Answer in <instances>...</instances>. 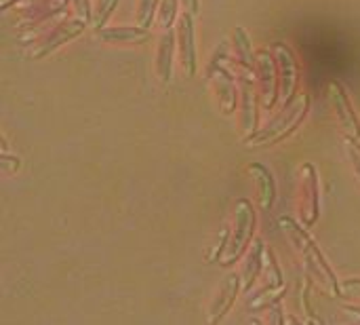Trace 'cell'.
<instances>
[{
  "label": "cell",
  "instance_id": "cell-1",
  "mask_svg": "<svg viewBox=\"0 0 360 325\" xmlns=\"http://www.w3.org/2000/svg\"><path fill=\"white\" fill-rule=\"evenodd\" d=\"M278 224H281V228H283L289 245L293 247V254L302 262L304 273H306V279L319 283L321 290L327 296H331V298L342 296V283L333 275L331 266L327 264L323 252L316 247V243L312 241V237L302 228V224H297L293 218H281Z\"/></svg>",
  "mask_w": 360,
  "mask_h": 325
},
{
  "label": "cell",
  "instance_id": "cell-2",
  "mask_svg": "<svg viewBox=\"0 0 360 325\" xmlns=\"http://www.w3.org/2000/svg\"><path fill=\"white\" fill-rule=\"evenodd\" d=\"M310 110V95L304 91V93H297L289 104H285L278 114L264 127V129H257L253 135H247L243 140L245 146H272V144H278L281 140H285L287 135H291L300 123L306 118Z\"/></svg>",
  "mask_w": 360,
  "mask_h": 325
},
{
  "label": "cell",
  "instance_id": "cell-3",
  "mask_svg": "<svg viewBox=\"0 0 360 325\" xmlns=\"http://www.w3.org/2000/svg\"><path fill=\"white\" fill-rule=\"evenodd\" d=\"M228 245L224 250V256L219 260V264H232L234 260H238L251 245L253 233H255V211L253 205L247 199H240L236 203V211H234V222L228 226Z\"/></svg>",
  "mask_w": 360,
  "mask_h": 325
},
{
  "label": "cell",
  "instance_id": "cell-4",
  "mask_svg": "<svg viewBox=\"0 0 360 325\" xmlns=\"http://www.w3.org/2000/svg\"><path fill=\"white\" fill-rule=\"evenodd\" d=\"M177 49H179V63L186 76H196L198 72L196 27H194V15L188 11H184L177 19Z\"/></svg>",
  "mask_w": 360,
  "mask_h": 325
},
{
  "label": "cell",
  "instance_id": "cell-5",
  "mask_svg": "<svg viewBox=\"0 0 360 325\" xmlns=\"http://www.w3.org/2000/svg\"><path fill=\"white\" fill-rule=\"evenodd\" d=\"M257 76L262 85V95H259L262 106L264 110H274L281 97V76H278L276 57L268 49H262L257 53Z\"/></svg>",
  "mask_w": 360,
  "mask_h": 325
},
{
  "label": "cell",
  "instance_id": "cell-6",
  "mask_svg": "<svg viewBox=\"0 0 360 325\" xmlns=\"http://www.w3.org/2000/svg\"><path fill=\"white\" fill-rule=\"evenodd\" d=\"M238 292H243V279L240 273H228L217 288L209 311H207V325H219V321L228 315V311L234 307Z\"/></svg>",
  "mask_w": 360,
  "mask_h": 325
},
{
  "label": "cell",
  "instance_id": "cell-7",
  "mask_svg": "<svg viewBox=\"0 0 360 325\" xmlns=\"http://www.w3.org/2000/svg\"><path fill=\"white\" fill-rule=\"evenodd\" d=\"M86 25H89V23H86V21H82L80 17L61 21L53 32H49L44 38H40V40L34 44L32 59H42V57L51 55V53H53V51H57L61 44H65L68 40L78 38V36L84 32V27H86Z\"/></svg>",
  "mask_w": 360,
  "mask_h": 325
},
{
  "label": "cell",
  "instance_id": "cell-8",
  "mask_svg": "<svg viewBox=\"0 0 360 325\" xmlns=\"http://www.w3.org/2000/svg\"><path fill=\"white\" fill-rule=\"evenodd\" d=\"M321 214V192H319V173L312 163L302 167V197H300V216L306 226H312Z\"/></svg>",
  "mask_w": 360,
  "mask_h": 325
},
{
  "label": "cell",
  "instance_id": "cell-9",
  "mask_svg": "<svg viewBox=\"0 0 360 325\" xmlns=\"http://www.w3.org/2000/svg\"><path fill=\"white\" fill-rule=\"evenodd\" d=\"M274 57H276V66H278V76H281V99L285 104H289L297 93V59L291 47H287L285 42H274ZM283 104V106H285Z\"/></svg>",
  "mask_w": 360,
  "mask_h": 325
},
{
  "label": "cell",
  "instance_id": "cell-10",
  "mask_svg": "<svg viewBox=\"0 0 360 325\" xmlns=\"http://www.w3.org/2000/svg\"><path fill=\"white\" fill-rule=\"evenodd\" d=\"M329 97H331V104L335 108V114H338V121L340 125L344 127V131L352 137H359L360 140V118L359 114L354 112V106L344 89V85L340 80H331L329 82Z\"/></svg>",
  "mask_w": 360,
  "mask_h": 325
},
{
  "label": "cell",
  "instance_id": "cell-11",
  "mask_svg": "<svg viewBox=\"0 0 360 325\" xmlns=\"http://www.w3.org/2000/svg\"><path fill=\"white\" fill-rule=\"evenodd\" d=\"M240 85V125L247 135H253L257 127V91L253 87V80L249 78V72H240L238 78Z\"/></svg>",
  "mask_w": 360,
  "mask_h": 325
},
{
  "label": "cell",
  "instance_id": "cell-12",
  "mask_svg": "<svg viewBox=\"0 0 360 325\" xmlns=\"http://www.w3.org/2000/svg\"><path fill=\"white\" fill-rule=\"evenodd\" d=\"M211 78H213L217 97H219V108H221V112H224L226 116L232 114L234 108H236V97H238V93H240V91L236 89L234 76H232L224 66L211 63Z\"/></svg>",
  "mask_w": 360,
  "mask_h": 325
},
{
  "label": "cell",
  "instance_id": "cell-13",
  "mask_svg": "<svg viewBox=\"0 0 360 325\" xmlns=\"http://www.w3.org/2000/svg\"><path fill=\"white\" fill-rule=\"evenodd\" d=\"M175 44H177V32L162 30L156 47V74L162 85H169L173 78V55H175Z\"/></svg>",
  "mask_w": 360,
  "mask_h": 325
},
{
  "label": "cell",
  "instance_id": "cell-14",
  "mask_svg": "<svg viewBox=\"0 0 360 325\" xmlns=\"http://www.w3.org/2000/svg\"><path fill=\"white\" fill-rule=\"evenodd\" d=\"M264 258H266V245L257 239L253 241V245H249L247 254H245V262H243V271H240V279H243V292H249L262 271H264Z\"/></svg>",
  "mask_w": 360,
  "mask_h": 325
},
{
  "label": "cell",
  "instance_id": "cell-15",
  "mask_svg": "<svg viewBox=\"0 0 360 325\" xmlns=\"http://www.w3.org/2000/svg\"><path fill=\"white\" fill-rule=\"evenodd\" d=\"M249 173H251L253 180H255L257 203H259L262 211H270V209L274 207V199H276V186H274L272 173H270L264 165H259V163L249 165Z\"/></svg>",
  "mask_w": 360,
  "mask_h": 325
},
{
  "label": "cell",
  "instance_id": "cell-16",
  "mask_svg": "<svg viewBox=\"0 0 360 325\" xmlns=\"http://www.w3.org/2000/svg\"><path fill=\"white\" fill-rule=\"evenodd\" d=\"M97 38L103 42H146L150 38V30L141 27V25H114V27H101L95 30Z\"/></svg>",
  "mask_w": 360,
  "mask_h": 325
},
{
  "label": "cell",
  "instance_id": "cell-17",
  "mask_svg": "<svg viewBox=\"0 0 360 325\" xmlns=\"http://www.w3.org/2000/svg\"><path fill=\"white\" fill-rule=\"evenodd\" d=\"M232 40H234V51H236L240 68L249 74L257 72V55H253V44L245 27H236L232 34Z\"/></svg>",
  "mask_w": 360,
  "mask_h": 325
},
{
  "label": "cell",
  "instance_id": "cell-18",
  "mask_svg": "<svg viewBox=\"0 0 360 325\" xmlns=\"http://www.w3.org/2000/svg\"><path fill=\"white\" fill-rule=\"evenodd\" d=\"M160 8V0H137V11H135V21L137 25L150 30L152 21Z\"/></svg>",
  "mask_w": 360,
  "mask_h": 325
},
{
  "label": "cell",
  "instance_id": "cell-19",
  "mask_svg": "<svg viewBox=\"0 0 360 325\" xmlns=\"http://www.w3.org/2000/svg\"><path fill=\"white\" fill-rule=\"evenodd\" d=\"M118 2L120 0H97V4L93 6V23H95V30L105 27V23L112 17V13L118 6Z\"/></svg>",
  "mask_w": 360,
  "mask_h": 325
},
{
  "label": "cell",
  "instance_id": "cell-20",
  "mask_svg": "<svg viewBox=\"0 0 360 325\" xmlns=\"http://www.w3.org/2000/svg\"><path fill=\"white\" fill-rule=\"evenodd\" d=\"M177 8H179V0H160V8H158V23L162 30H171L177 17Z\"/></svg>",
  "mask_w": 360,
  "mask_h": 325
},
{
  "label": "cell",
  "instance_id": "cell-21",
  "mask_svg": "<svg viewBox=\"0 0 360 325\" xmlns=\"http://www.w3.org/2000/svg\"><path fill=\"white\" fill-rule=\"evenodd\" d=\"M344 148H346L348 161H350V165H352V171H354L356 180L360 182V142H359V137L346 135V137H344Z\"/></svg>",
  "mask_w": 360,
  "mask_h": 325
},
{
  "label": "cell",
  "instance_id": "cell-22",
  "mask_svg": "<svg viewBox=\"0 0 360 325\" xmlns=\"http://www.w3.org/2000/svg\"><path fill=\"white\" fill-rule=\"evenodd\" d=\"M342 296L352 300L350 307L360 309V279H346V281H342Z\"/></svg>",
  "mask_w": 360,
  "mask_h": 325
},
{
  "label": "cell",
  "instance_id": "cell-23",
  "mask_svg": "<svg viewBox=\"0 0 360 325\" xmlns=\"http://www.w3.org/2000/svg\"><path fill=\"white\" fill-rule=\"evenodd\" d=\"M72 4H74L76 17H80V19L86 21V23L93 21V6H91V0H72Z\"/></svg>",
  "mask_w": 360,
  "mask_h": 325
},
{
  "label": "cell",
  "instance_id": "cell-24",
  "mask_svg": "<svg viewBox=\"0 0 360 325\" xmlns=\"http://www.w3.org/2000/svg\"><path fill=\"white\" fill-rule=\"evenodd\" d=\"M2 169L4 171H19L21 169V159L11 157L8 152H2Z\"/></svg>",
  "mask_w": 360,
  "mask_h": 325
},
{
  "label": "cell",
  "instance_id": "cell-25",
  "mask_svg": "<svg viewBox=\"0 0 360 325\" xmlns=\"http://www.w3.org/2000/svg\"><path fill=\"white\" fill-rule=\"evenodd\" d=\"M270 325H285V315L278 305H274L270 309Z\"/></svg>",
  "mask_w": 360,
  "mask_h": 325
},
{
  "label": "cell",
  "instance_id": "cell-26",
  "mask_svg": "<svg viewBox=\"0 0 360 325\" xmlns=\"http://www.w3.org/2000/svg\"><path fill=\"white\" fill-rule=\"evenodd\" d=\"M181 2V6L188 11V13H192V15H196L198 11H200V0H179Z\"/></svg>",
  "mask_w": 360,
  "mask_h": 325
},
{
  "label": "cell",
  "instance_id": "cell-27",
  "mask_svg": "<svg viewBox=\"0 0 360 325\" xmlns=\"http://www.w3.org/2000/svg\"><path fill=\"white\" fill-rule=\"evenodd\" d=\"M285 325H304L302 321H297L293 315H289V317H285Z\"/></svg>",
  "mask_w": 360,
  "mask_h": 325
},
{
  "label": "cell",
  "instance_id": "cell-28",
  "mask_svg": "<svg viewBox=\"0 0 360 325\" xmlns=\"http://www.w3.org/2000/svg\"><path fill=\"white\" fill-rule=\"evenodd\" d=\"M15 2H17V0H0V8L6 11V8H8L11 4H15Z\"/></svg>",
  "mask_w": 360,
  "mask_h": 325
},
{
  "label": "cell",
  "instance_id": "cell-29",
  "mask_svg": "<svg viewBox=\"0 0 360 325\" xmlns=\"http://www.w3.org/2000/svg\"><path fill=\"white\" fill-rule=\"evenodd\" d=\"M46 2H49V0H32V4H34V8H36V6H44Z\"/></svg>",
  "mask_w": 360,
  "mask_h": 325
},
{
  "label": "cell",
  "instance_id": "cell-30",
  "mask_svg": "<svg viewBox=\"0 0 360 325\" xmlns=\"http://www.w3.org/2000/svg\"><path fill=\"white\" fill-rule=\"evenodd\" d=\"M247 325H262V321H259V319H251Z\"/></svg>",
  "mask_w": 360,
  "mask_h": 325
}]
</instances>
